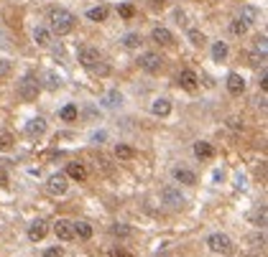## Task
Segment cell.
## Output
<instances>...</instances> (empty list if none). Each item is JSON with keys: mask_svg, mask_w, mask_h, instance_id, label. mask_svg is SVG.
Listing matches in <instances>:
<instances>
[{"mask_svg": "<svg viewBox=\"0 0 268 257\" xmlns=\"http://www.w3.org/2000/svg\"><path fill=\"white\" fill-rule=\"evenodd\" d=\"M103 102H105V107H118L123 102V97H120V92H115V89H113V92H107V97L103 99Z\"/></svg>", "mask_w": 268, "mask_h": 257, "instance_id": "obj_27", "label": "cell"}, {"mask_svg": "<svg viewBox=\"0 0 268 257\" xmlns=\"http://www.w3.org/2000/svg\"><path fill=\"white\" fill-rule=\"evenodd\" d=\"M141 36H138V33H125V36H123V46H125V49H138L141 46Z\"/></svg>", "mask_w": 268, "mask_h": 257, "instance_id": "obj_25", "label": "cell"}, {"mask_svg": "<svg viewBox=\"0 0 268 257\" xmlns=\"http://www.w3.org/2000/svg\"><path fill=\"white\" fill-rule=\"evenodd\" d=\"M151 38L159 43V46H169V43L174 41V36H171V31H169V28H153Z\"/></svg>", "mask_w": 268, "mask_h": 257, "instance_id": "obj_17", "label": "cell"}, {"mask_svg": "<svg viewBox=\"0 0 268 257\" xmlns=\"http://www.w3.org/2000/svg\"><path fill=\"white\" fill-rule=\"evenodd\" d=\"M174 181L184 184V186H194L197 184V176L189 171V168H174Z\"/></svg>", "mask_w": 268, "mask_h": 257, "instance_id": "obj_15", "label": "cell"}, {"mask_svg": "<svg viewBox=\"0 0 268 257\" xmlns=\"http://www.w3.org/2000/svg\"><path fill=\"white\" fill-rule=\"evenodd\" d=\"M59 117H62L64 122H72V120H77V105H64V107L59 110Z\"/></svg>", "mask_w": 268, "mask_h": 257, "instance_id": "obj_24", "label": "cell"}, {"mask_svg": "<svg viewBox=\"0 0 268 257\" xmlns=\"http://www.w3.org/2000/svg\"><path fill=\"white\" fill-rule=\"evenodd\" d=\"M110 257H133L128 250H120V247H115L113 252H110Z\"/></svg>", "mask_w": 268, "mask_h": 257, "instance_id": "obj_40", "label": "cell"}, {"mask_svg": "<svg viewBox=\"0 0 268 257\" xmlns=\"http://www.w3.org/2000/svg\"><path fill=\"white\" fill-rule=\"evenodd\" d=\"M8 74H10V61L0 59V76H8Z\"/></svg>", "mask_w": 268, "mask_h": 257, "instance_id": "obj_38", "label": "cell"}, {"mask_svg": "<svg viewBox=\"0 0 268 257\" xmlns=\"http://www.w3.org/2000/svg\"><path fill=\"white\" fill-rule=\"evenodd\" d=\"M39 92H41V87H39V79H36V76L26 74L23 79L18 82V94L23 97L26 102H33V99L39 97Z\"/></svg>", "mask_w": 268, "mask_h": 257, "instance_id": "obj_3", "label": "cell"}, {"mask_svg": "<svg viewBox=\"0 0 268 257\" xmlns=\"http://www.w3.org/2000/svg\"><path fill=\"white\" fill-rule=\"evenodd\" d=\"M107 16H110L107 5H95V8H89V10H87V18H89V20H95V23H103V20H107Z\"/></svg>", "mask_w": 268, "mask_h": 257, "instance_id": "obj_18", "label": "cell"}, {"mask_svg": "<svg viewBox=\"0 0 268 257\" xmlns=\"http://www.w3.org/2000/svg\"><path fill=\"white\" fill-rule=\"evenodd\" d=\"M133 155H136V150H133L130 145H123V143L115 145V158H118V161H130Z\"/></svg>", "mask_w": 268, "mask_h": 257, "instance_id": "obj_23", "label": "cell"}, {"mask_svg": "<svg viewBox=\"0 0 268 257\" xmlns=\"http://www.w3.org/2000/svg\"><path fill=\"white\" fill-rule=\"evenodd\" d=\"M194 155L199 161H209L212 155H215V148H212L209 143H205V140H199V143H194Z\"/></svg>", "mask_w": 268, "mask_h": 257, "instance_id": "obj_16", "label": "cell"}, {"mask_svg": "<svg viewBox=\"0 0 268 257\" xmlns=\"http://www.w3.org/2000/svg\"><path fill=\"white\" fill-rule=\"evenodd\" d=\"M54 234H57L62 242H72V239H74V227H72V221L57 219V221H54Z\"/></svg>", "mask_w": 268, "mask_h": 257, "instance_id": "obj_8", "label": "cell"}, {"mask_svg": "<svg viewBox=\"0 0 268 257\" xmlns=\"http://www.w3.org/2000/svg\"><path fill=\"white\" fill-rule=\"evenodd\" d=\"M33 41H36V46H49V43H51V31L36 28V31H33Z\"/></svg>", "mask_w": 268, "mask_h": 257, "instance_id": "obj_22", "label": "cell"}, {"mask_svg": "<svg viewBox=\"0 0 268 257\" xmlns=\"http://www.w3.org/2000/svg\"><path fill=\"white\" fill-rule=\"evenodd\" d=\"M46 87H49V89H59V87H62V76L54 74V72H49V74H46Z\"/></svg>", "mask_w": 268, "mask_h": 257, "instance_id": "obj_29", "label": "cell"}, {"mask_svg": "<svg viewBox=\"0 0 268 257\" xmlns=\"http://www.w3.org/2000/svg\"><path fill=\"white\" fill-rule=\"evenodd\" d=\"M118 13H120L123 18H133V16H136V8H133L130 3H123V5L118 8Z\"/></svg>", "mask_w": 268, "mask_h": 257, "instance_id": "obj_33", "label": "cell"}, {"mask_svg": "<svg viewBox=\"0 0 268 257\" xmlns=\"http://www.w3.org/2000/svg\"><path fill=\"white\" fill-rule=\"evenodd\" d=\"M189 41H192L194 46H202V43H205V33L197 31V28H189Z\"/></svg>", "mask_w": 268, "mask_h": 257, "instance_id": "obj_28", "label": "cell"}, {"mask_svg": "<svg viewBox=\"0 0 268 257\" xmlns=\"http://www.w3.org/2000/svg\"><path fill=\"white\" fill-rule=\"evenodd\" d=\"M240 20H243L245 26L255 23V20H258V8H253V5H245V8L240 10Z\"/></svg>", "mask_w": 268, "mask_h": 257, "instance_id": "obj_20", "label": "cell"}, {"mask_svg": "<svg viewBox=\"0 0 268 257\" xmlns=\"http://www.w3.org/2000/svg\"><path fill=\"white\" fill-rule=\"evenodd\" d=\"M230 33L232 36H245V33H248V26H245L240 18H235V20H230Z\"/></svg>", "mask_w": 268, "mask_h": 257, "instance_id": "obj_26", "label": "cell"}, {"mask_svg": "<svg viewBox=\"0 0 268 257\" xmlns=\"http://www.w3.org/2000/svg\"><path fill=\"white\" fill-rule=\"evenodd\" d=\"M248 61H250V66H261L266 61V54L263 51H253L250 56H248Z\"/></svg>", "mask_w": 268, "mask_h": 257, "instance_id": "obj_31", "label": "cell"}, {"mask_svg": "<svg viewBox=\"0 0 268 257\" xmlns=\"http://www.w3.org/2000/svg\"><path fill=\"white\" fill-rule=\"evenodd\" d=\"M66 188H69V184H66V176H64V173H54V176L49 178V184H46V191H49L51 196L66 194Z\"/></svg>", "mask_w": 268, "mask_h": 257, "instance_id": "obj_6", "label": "cell"}, {"mask_svg": "<svg viewBox=\"0 0 268 257\" xmlns=\"http://www.w3.org/2000/svg\"><path fill=\"white\" fill-rule=\"evenodd\" d=\"M151 112H153L156 117H169V115H171V102H169V99H164V97H159V99L151 105Z\"/></svg>", "mask_w": 268, "mask_h": 257, "instance_id": "obj_14", "label": "cell"}, {"mask_svg": "<svg viewBox=\"0 0 268 257\" xmlns=\"http://www.w3.org/2000/svg\"><path fill=\"white\" fill-rule=\"evenodd\" d=\"M161 201H164L166 206H171V209H179V206L184 204V194L179 191L176 186H164L161 188Z\"/></svg>", "mask_w": 268, "mask_h": 257, "instance_id": "obj_4", "label": "cell"}, {"mask_svg": "<svg viewBox=\"0 0 268 257\" xmlns=\"http://www.w3.org/2000/svg\"><path fill=\"white\" fill-rule=\"evenodd\" d=\"M43 257H64V250L62 247H49V250H43Z\"/></svg>", "mask_w": 268, "mask_h": 257, "instance_id": "obj_36", "label": "cell"}, {"mask_svg": "<svg viewBox=\"0 0 268 257\" xmlns=\"http://www.w3.org/2000/svg\"><path fill=\"white\" fill-rule=\"evenodd\" d=\"M110 232H113L115 237H128V234H130V227H125V224H113V227H110Z\"/></svg>", "mask_w": 268, "mask_h": 257, "instance_id": "obj_32", "label": "cell"}, {"mask_svg": "<svg viewBox=\"0 0 268 257\" xmlns=\"http://www.w3.org/2000/svg\"><path fill=\"white\" fill-rule=\"evenodd\" d=\"M174 18H176V23H184V13H182V10H174Z\"/></svg>", "mask_w": 268, "mask_h": 257, "instance_id": "obj_43", "label": "cell"}, {"mask_svg": "<svg viewBox=\"0 0 268 257\" xmlns=\"http://www.w3.org/2000/svg\"><path fill=\"white\" fill-rule=\"evenodd\" d=\"M250 242H253V247H263V234H253V237H250Z\"/></svg>", "mask_w": 268, "mask_h": 257, "instance_id": "obj_41", "label": "cell"}, {"mask_svg": "<svg viewBox=\"0 0 268 257\" xmlns=\"http://www.w3.org/2000/svg\"><path fill=\"white\" fill-rule=\"evenodd\" d=\"M207 247H209L212 252H217V255H232V252H235V244H232V239L227 237V234H222V232L209 234V237H207Z\"/></svg>", "mask_w": 268, "mask_h": 257, "instance_id": "obj_2", "label": "cell"}, {"mask_svg": "<svg viewBox=\"0 0 268 257\" xmlns=\"http://www.w3.org/2000/svg\"><path fill=\"white\" fill-rule=\"evenodd\" d=\"M49 20H51V33H57V36H66V33H72L77 18L69 13V10L57 8V10H51Z\"/></svg>", "mask_w": 268, "mask_h": 257, "instance_id": "obj_1", "label": "cell"}, {"mask_svg": "<svg viewBox=\"0 0 268 257\" xmlns=\"http://www.w3.org/2000/svg\"><path fill=\"white\" fill-rule=\"evenodd\" d=\"M161 56H159V54H143V56H141V69L143 72H148V74H156V72H159L161 69Z\"/></svg>", "mask_w": 268, "mask_h": 257, "instance_id": "obj_9", "label": "cell"}, {"mask_svg": "<svg viewBox=\"0 0 268 257\" xmlns=\"http://www.w3.org/2000/svg\"><path fill=\"white\" fill-rule=\"evenodd\" d=\"M176 82H179V87H182V89H186V92H194V89L199 87V76L192 69H184V72H179Z\"/></svg>", "mask_w": 268, "mask_h": 257, "instance_id": "obj_7", "label": "cell"}, {"mask_svg": "<svg viewBox=\"0 0 268 257\" xmlns=\"http://www.w3.org/2000/svg\"><path fill=\"white\" fill-rule=\"evenodd\" d=\"M72 227H74V237H80V239L92 237V224H89V221H77V224H72Z\"/></svg>", "mask_w": 268, "mask_h": 257, "instance_id": "obj_19", "label": "cell"}, {"mask_svg": "<svg viewBox=\"0 0 268 257\" xmlns=\"http://www.w3.org/2000/svg\"><path fill=\"white\" fill-rule=\"evenodd\" d=\"M103 61V54H100L95 46H82L80 49V64L84 66V69H92L95 64Z\"/></svg>", "mask_w": 268, "mask_h": 257, "instance_id": "obj_5", "label": "cell"}, {"mask_svg": "<svg viewBox=\"0 0 268 257\" xmlns=\"http://www.w3.org/2000/svg\"><path fill=\"white\" fill-rule=\"evenodd\" d=\"M253 221L258 227H263L266 224V209H261V211H253Z\"/></svg>", "mask_w": 268, "mask_h": 257, "instance_id": "obj_35", "label": "cell"}, {"mask_svg": "<svg viewBox=\"0 0 268 257\" xmlns=\"http://www.w3.org/2000/svg\"><path fill=\"white\" fill-rule=\"evenodd\" d=\"M227 54H230L227 43L225 41H215V46H212V56H215V61H225Z\"/></svg>", "mask_w": 268, "mask_h": 257, "instance_id": "obj_21", "label": "cell"}, {"mask_svg": "<svg viewBox=\"0 0 268 257\" xmlns=\"http://www.w3.org/2000/svg\"><path fill=\"white\" fill-rule=\"evenodd\" d=\"M266 46H268V43H266V36H258V38H255V51H263V54H266Z\"/></svg>", "mask_w": 268, "mask_h": 257, "instance_id": "obj_39", "label": "cell"}, {"mask_svg": "<svg viewBox=\"0 0 268 257\" xmlns=\"http://www.w3.org/2000/svg\"><path fill=\"white\" fill-rule=\"evenodd\" d=\"M66 176L74 178V181H84V178H87V165L80 163V161H74V163L66 165Z\"/></svg>", "mask_w": 268, "mask_h": 257, "instance_id": "obj_13", "label": "cell"}, {"mask_svg": "<svg viewBox=\"0 0 268 257\" xmlns=\"http://www.w3.org/2000/svg\"><path fill=\"white\" fill-rule=\"evenodd\" d=\"M46 234H49L46 221H41V219L31 221V227H28V239H31V242H41L43 237H46Z\"/></svg>", "mask_w": 268, "mask_h": 257, "instance_id": "obj_11", "label": "cell"}, {"mask_svg": "<svg viewBox=\"0 0 268 257\" xmlns=\"http://www.w3.org/2000/svg\"><path fill=\"white\" fill-rule=\"evenodd\" d=\"M225 84H227V92H230V94H235V97L245 92V79H243L240 74H235V72L227 74V82H225Z\"/></svg>", "mask_w": 268, "mask_h": 257, "instance_id": "obj_12", "label": "cell"}, {"mask_svg": "<svg viewBox=\"0 0 268 257\" xmlns=\"http://www.w3.org/2000/svg\"><path fill=\"white\" fill-rule=\"evenodd\" d=\"M148 3H151V5H156V8H161V5H164V0H148Z\"/></svg>", "mask_w": 268, "mask_h": 257, "instance_id": "obj_45", "label": "cell"}, {"mask_svg": "<svg viewBox=\"0 0 268 257\" xmlns=\"http://www.w3.org/2000/svg\"><path fill=\"white\" fill-rule=\"evenodd\" d=\"M0 186H3V188L8 186V176H5V173H0Z\"/></svg>", "mask_w": 268, "mask_h": 257, "instance_id": "obj_44", "label": "cell"}, {"mask_svg": "<svg viewBox=\"0 0 268 257\" xmlns=\"http://www.w3.org/2000/svg\"><path fill=\"white\" fill-rule=\"evenodd\" d=\"M258 84H261V92H266V89H268V74L266 72H261V82Z\"/></svg>", "mask_w": 268, "mask_h": 257, "instance_id": "obj_42", "label": "cell"}, {"mask_svg": "<svg viewBox=\"0 0 268 257\" xmlns=\"http://www.w3.org/2000/svg\"><path fill=\"white\" fill-rule=\"evenodd\" d=\"M13 148V135L10 132H0V150H10Z\"/></svg>", "mask_w": 268, "mask_h": 257, "instance_id": "obj_30", "label": "cell"}, {"mask_svg": "<svg viewBox=\"0 0 268 257\" xmlns=\"http://www.w3.org/2000/svg\"><path fill=\"white\" fill-rule=\"evenodd\" d=\"M89 72H92V74H100V76H105V74H110V66L100 61V64H95V66H92V69H89Z\"/></svg>", "mask_w": 268, "mask_h": 257, "instance_id": "obj_34", "label": "cell"}, {"mask_svg": "<svg viewBox=\"0 0 268 257\" xmlns=\"http://www.w3.org/2000/svg\"><path fill=\"white\" fill-rule=\"evenodd\" d=\"M227 128H230V130H235V132L243 130V120H240V117H230V120H227Z\"/></svg>", "mask_w": 268, "mask_h": 257, "instance_id": "obj_37", "label": "cell"}, {"mask_svg": "<svg viewBox=\"0 0 268 257\" xmlns=\"http://www.w3.org/2000/svg\"><path fill=\"white\" fill-rule=\"evenodd\" d=\"M43 132H46V120L43 117H33L26 122V135L28 138H41Z\"/></svg>", "mask_w": 268, "mask_h": 257, "instance_id": "obj_10", "label": "cell"}]
</instances>
